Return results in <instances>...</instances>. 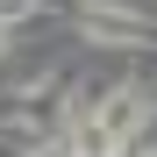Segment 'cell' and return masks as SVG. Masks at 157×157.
Masks as SVG:
<instances>
[{
  "label": "cell",
  "instance_id": "obj_1",
  "mask_svg": "<svg viewBox=\"0 0 157 157\" xmlns=\"http://www.w3.org/2000/svg\"><path fill=\"white\" fill-rule=\"evenodd\" d=\"M143 114H150V93L136 86V78H121V86L100 100V121H107V136H114V143H128V136H136V128H143Z\"/></svg>",
  "mask_w": 157,
  "mask_h": 157
},
{
  "label": "cell",
  "instance_id": "obj_2",
  "mask_svg": "<svg viewBox=\"0 0 157 157\" xmlns=\"http://www.w3.org/2000/svg\"><path fill=\"white\" fill-rule=\"evenodd\" d=\"M36 7H43V0H0V29H14V21H29Z\"/></svg>",
  "mask_w": 157,
  "mask_h": 157
},
{
  "label": "cell",
  "instance_id": "obj_3",
  "mask_svg": "<svg viewBox=\"0 0 157 157\" xmlns=\"http://www.w3.org/2000/svg\"><path fill=\"white\" fill-rule=\"evenodd\" d=\"M29 157H71V150H43V143H36V150H29Z\"/></svg>",
  "mask_w": 157,
  "mask_h": 157
},
{
  "label": "cell",
  "instance_id": "obj_4",
  "mask_svg": "<svg viewBox=\"0 0 157 157\" xmlns=\"http://www.w3.org/2000/svg\"><path fill=\"white\" fill-rule=\"evenodd\" d=\"M0 57H7V29H0Z\"/></svg>",
  "mask_w": 157,
  "mask_h": 157
}]
</instances>
